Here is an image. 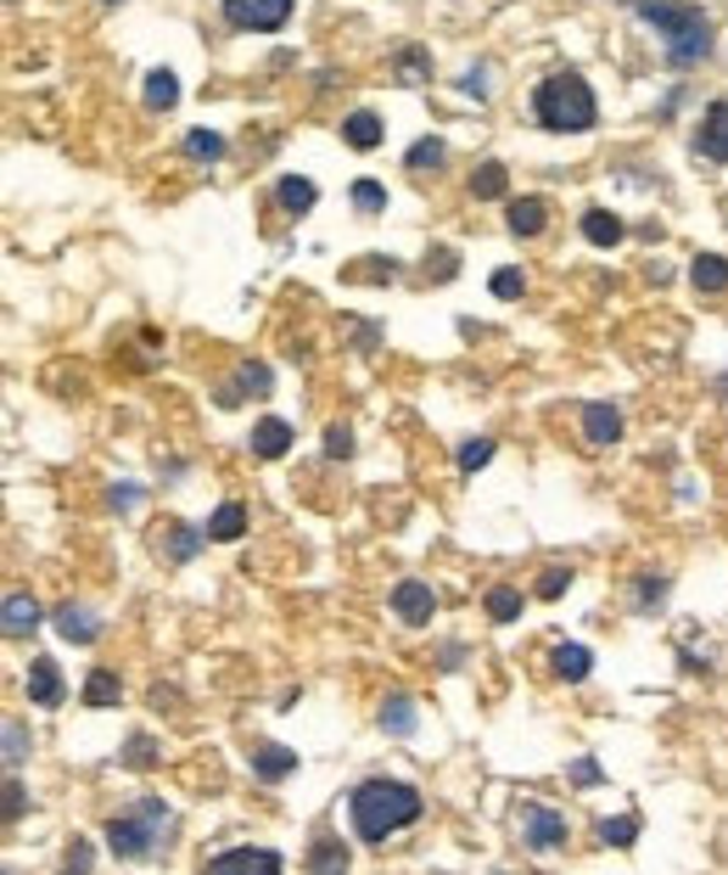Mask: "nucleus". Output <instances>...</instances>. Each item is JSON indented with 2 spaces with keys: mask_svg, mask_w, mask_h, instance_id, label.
<instances>
[{
  "mask_svg": "<svg viewBox=\"0 0 728 875\" xmlns=\"http://www.w3.org/2000/svg\"><path fill=\"white\" fill-rule=\"evenodd\" d=\"M347 814H353L358 842H387L393 831L420 820V792L404 785V780H364L358 792L347 797Z\"/></svg>",
  "mask_w": 728,
  "mask_h": 875,
  "instance_id": "f257e3e1",
  "label": "nucleus"
},
{
  "mask_svg": "<svg viewBox=\"0 0 728 875\" xmlns=\"http://www.w3.org/2000/svg\"><path fill=\"white\" fill-rule=\"evenodd\" d=\"M532 113L543 130H555V135H583L594 130L600 107H594V91H589V79L583 73H550L538 84V96H532Z\"/></svg>",
  "mask_w": 728,
  "mask_h": 875,
  "instance_id": "f03ea898",
  "label": "nucleus"
},
{
  "mask_svg": "<svg viewBox=\"0 0 728 875\" xmlns=\"http://www.w3.org/2000/svg\"><path fill=\"white\" fill-rule=\"evenodd\" d=\"M639 12L662 34V45H667V56L678 68H689V62H700L711 51V18L700 7H684V0H651V7H639Z\"/></svg>",
  "mask_w": 728,
  "mask_h": 875,
  "instance_id": "7ed1b4c3",
  "label": "nucleus"
},
{
  "mask_svg": "<svg viewBox=\"0 0 728 875\" xmlns=\"http://www.w3.org/2000/svg\"><path fill=\"white\" fill-rule=\"evenodd\" d=\"M157 820H163V809H157V803H146L141 814L113 820V825H107L113 853H118V858H141V853H152V842H157Z\"/></svg>",
  "mask_w": 728,
  "mask_h": 875,
  "instance_id": "20e7f679",
  "label": "nucleus"
},
{
  "mask_svg": "<svg viewBox=\"0 0 728 875\" xmlns=\"http://www.w3.org/2000/svg\"><path fill=\"white\" fill-rule=\"evenodd\" d=\"M225 18L236 29H252V34H275L292 18V0H225Z\"/></svg>",
  "mask_w": 728,
  "mask_h": 875,
  "instance_id": "39448f33",
  "label": "nucleus"
},
{
  "mask_svg": "<svg viewBox=\"0 0 728 875\" xmlns=\"http://www.w3.org/2000/svg\"><path fill=\"white\" fill-rule=\"evenodd\" d=\"M208 875H281V853L269 847H230L208 864Z\"/></svg>",
  "mask_w": 728,
  "mask_h": 875,
  "instance_id": "423d86ee",
  "label": "nucleus"
},
{
  "mask_svg": "<svg viewBox=\"0 0 728 875\" xmlns=\"http://www.w3.org/2000/svg\"><path fill=\"white\" fill-rule=\"evenodd\" d=\"M521 842H527V847H538V853H550V847H561V842H566V820L532 803V809H521Z\"/></svg>",
  "mask_w": 728,
  "mask_h": 875,
  "instance_id": "0eeeda50",
  "label": "nucleus"
},
{
  "mask_svg": "<svg viewBox=\"0 0 728 875\" xmlns=\"http://www.w3.org/2000/svg\"><path fill=\"white\" fill-rule=\"evenodd\" d=\"M695 152L706 163H728V102H711L706 119H700V135H695Z\"/></svg>",
  "mask_w": 728,
  "mask_h": 875,
  "instance_id": "6e6552de",
  "label": "nucleus"
},
{
  "mask_svg": "<svg viewBox=\"0 0 728 875\" xmlns=\"http://www.w3.org/2000/svg\"><path fill=\"white\" fill-rule=\"evenodd\" d=\"M62 696H67V690H62L56 662H51V657H34V662H29V702H34V708H62Z\"/></svg>",
  "mask_w": 728,
  "mask_h": 875,
  "instance_id": "1a4fd4ad",
  "label": "nucleus"
},
{
  "mask_svg": "<svg viewBox=\"0 0 728 875\" xmlns=\"http://www.w3.org/2000/svg\"><path fill=\"white\" fill-rule=\"evenodd\" d=\"M431 606H437V600H431V589H426L420 578H404V584L393 589V611H398L404 624H426Z\"/></svg>",
  "mask_w": 728,
  "mask_h": 875,
  "instance_id": "9d476101",
  "label": "nucleus"
},
{
  "mask_svg": "<svg viewBox=\"0 0 728 875\" xmlns=\"http://www.w3.org/2000/svg\"><path fill=\"white\" fill-rule=\"evenodd\" d=\"M287 450H292V426H287V421L269 415V421H258V426H252V455L275 461V455H287Z\"/></svg>",
  "mask_w": 728,
  "mask_h": 875,
  "instance_id": "9b49d317",
  "label": "nucleus"
},
{
  "mask_svg": "<svg viewBox=\"0 0 728 875\" xmlns=\"http://www.w3.org/2000/svg\"><path fill=\"white\" fill-rule=\"evenodd\" d=\"M543 225H550V203L543 197H516L510 203V230L516 236H538Z\"/></svg>",
  "mask_w": 728,
  "mask_h": 875,
  "instance_id": "f8f14e48",
  "label": "nucleus"
},
{
  "mask_svg": "<svg viewBox=\"0 0 728 875\" xmlns=\"http://www.w3.org/2000/svg\"><path fill=\"white\" fill-rule=\"evenodd\" d=\"M583 432H589V444H616L622 415H616L611 404H589V410H583Z\"/></svg>",
  "mask_w": 728,
  "mask_h": 875,
  "instance_id": "ddd939ff",
  "label": "nucleus"
},
{
  "mask_svg": "<svg viewBox=\"0 0 728 875\" xmlns=\"http://www.w3.org/2000/svg\"><path fill=\"white\" fill-rule=\"evenodd\" d=\"M298 769V752H287V747H263V752H252V774L258 780H287Z\"/></svg>",
  "mask_w": 728,
  "mask_h": 875,
  "instance_id": "4468645a",
  "label": "nucleus"
},
{
  "mask_svg": "<svg viewBox=\"0 0 728 875\" xmlns=\"http://www.w3.org/2000/svg\"><path fill=\"white\" fill-rule=\"evenodd\" d=\"M56 629H62V640H79V646H90V640L102 635V624H90L84 606H62L56 611Z\"/></svg>",
  "mask_w": 728,
  "mask_h": 875,
  "instance_id": "2eb2a0df",
  "label": "nucleus"
},
{
  "mask_svg": "<svg viewBox=\"0 0 728 875\" xmlns=\"http://www.w3.org/2000/svg\"><path fill=\"white\" fill-rule=\"evenodd\" d=\"M342 135H347V146L371 152V146H382V119H376V113H347Z\"/></svg>",
  "mask_w": 728,
  "mask_h": 875,
  "instance_id": "dca6fc26",
  "label": "nucleus"
},
{
  "mask_svg": "<svg viewBox=\"0 0 728 875\" xmlns=\"http://www.w3.org/2000/svg\"><path fill=\"white\" fill-rule=\"evenodd\" d=\"M174 102H179L174 73H168V68H152V73H146V107H152V113H168Z\"/></svg>",
  "mask_w": 728,
  "mask_h": 875,
  "instance_id": "f3484780",
  "label": "nucleus"
},
{
  "mask_svg": "<svg viewBox=\"0 0 728 875\" xmlns=\"http://www.w3.org/2000/svg\"><path fill=\"white\" fill-rule=\"evenodd\" d=\"M583 236H589L594 247H616V241H622V219L605 214V208H589V214H583Z\"/></svg>",
  "mask_w": 728,
  "mask_h": 875,
  "instance_id": "a211bd4d",
  "label": "nucleus"
},
{
  "mask_svg": "<svg viewBox=\"0 0 728 875\" xmlns=\"http://www.w3.org/2000/svg\"><path fill=\"white\" fill-rule=\"evenodd\" d=\"M275 197H281V208H292V214H309L314 208V181H298V174H287V181L275 186Z\"/></svg>",
  "mask_w": 728,
  "mask_h": 875,
  "instance_id": "6ab92c4d",
  "label": "nucleus"
},
{
  "mask_svg": "<svg viewBox=\"0 0 728 875\" xmlns=\"http://www.w3.org/2000/svg\"><path fill=\"white\" fill-rule=\"evenodd\" d=\"M689 276H695V287H700V292H722V287H728V265H722L717 253H700Z\"/></svg>",
  "mask_w": 728,
  "mask_h": 875,
  "instance_id": "aec40b11",
  "label": "nucleus"
},
{
  "mask_svg": "<svg viewBox=\"0 0 728 875\" xmlns=\"http://www.w3.org/2000/svg\"><path fill=\"white\" fill-rule=\"evenodd\" d=\"M113 702H118V679L107 668H96L84 679V708H113Z\"/></svg>",
  "mask_w": 728,
  "mask_h": 875,
  "instance_id": "412c9836",
  "label": "nucleus"
},
{
  "mask_svg": "<svg viewBox=\"0 0 728 875\" xmlns=\"http://www.w3.org/2000/svg\"><path fill=\"white\" fill-rule=\"evenodd\" d=\"M505 186H510L505 163H482V168L471 174V192H477V197H488V203H493V197H505Z\"/></svg>",
  "mask_w": 728,
  "mask_h": 875,
  "instance_id": "4be33fe9",
  "label": "nucleus"
},
{
  "mask_svg": "<svg viewBox=\"0 0 728 875\" xmlns=\"http://www.w3.org/2000/svg\"><path fill=\"white\" fill-rule=\"evenodd\" d=\"M241 528H247V511H241L236 500H230V505H219V511H214V522H208V534H214V539H241Z\"/></svg>",
  "mask_w": 728,
  "mask_h": 875,
  "instance_id": "5701e85b",
  "label": "nucleus"
},
{
  "mask_svg": "<svg viewBox=\"0 0 728 875\" xmlns=\"http://www.w3.org/2000/svg\"><path fill=\"white\" fill-rule=\"evenodd\" d=\"M309 869L314 875H347V847L342 842H320L314 858H309Z\"/></svg>",
  "mask_w": 728,
  "mask_h": 875,
  "instance_id": "b1692460",
  "label": "nucleus"
},
{
  "mask_svg": "<svg viewBox=\"0 0 728 875\" xmlns=\"http://www.w3.org/2000/svg\"><path fill=\"white\" fill-rule=\"evenodd\" d=\"M382 730H393V735L415 730V702H409V696H393V702L382 708Z\"/></svg>",
  "mask_w": 728,
  "mask_h": 875,
  "instance_id": "393cba45",
  "label": "nucleus"
},
{
  "mask_svg": "<svg viewBox=\"0 0 728 875\" xmlns=\"http://www.w3.org/2000/svg\"><path fill=\"white\" fill-rule=\"evenodd\" d=\"M488 618H493V624L521 618V595H516V589H505V584H499V589H488Z\"/></svg>",
  "mask_w": 728,
  "mask_h": 875,
  "instance_id": "a878e982",
  "label": "nucleus"
},
{
  "mask_svg": "<svg viewBox=\"0 0 728 875\" xmlns=\"http://www.w3.org/2000/svg\"><path fill=\"white\" fill-rule=\"evenodd\" d=\"M34 624H40V611H34V600L12 595V600H7V635H29Z\"/></svg>",
  "mask_w": 728,
  "mask_h": 875,
  "instance_id": "bb28decb",
  "label": "nucleus"
},
{
  "mask_svg": "<svg viewBox=\"0 0 728 875\" xmlns=\"http://www.w3.org/2000/svg\"><path fill=\"white\" fill-rule=\"evenodd\" d=\"M437 163H443V141H437V135H426V141L409 146V168H415V174H431Z\"/></svg>",
  "mask_w": 728,
  "mask_h": 875,
  "instance_id": "cd10ccee",
  "label": "nucleus"
},
{
  "mask_svg": "<svg viewBox=\"0 0 728 875\" xmlns=\"http://www.w3.org/2000/svg\"><path fill=\"white\" fill-rule=\"evenodd\" d=\"M555 673L561 679H583L589 673V651L583 646H555Z\"/></svg>",
  "mask_w": 728,
  "mask_h": 875,
  "instance_id": "c85d7f7f",
  "label": "nucleus"
},
{
  "mask_svg": "<svg viewBox=\"0 0 728 875\" xmlns=\"http://www.w3.org/2000/svg\"><path fill=\"white\" fill-rule=\"evenodd\" d=\"M633 836H639V820H633V814H622V820H605V825H600V842H605V847H627Z\"/></svg>",
  "mask_w": 728,
  "mask_h": 875,
  "instance_id": "c756f323",
  "label": "nucleus"
},
{
  "mask_svg": "<svg viewBox=\"0 0 728 875\" xmlns=\"http://www.w3.org/2000/svg\"><path fill=\"white\" fill-rule=\"evenodd\" d=\"M197 545H202V534H191L186 522H174V528H168V556H174V562H186Z\"/></svg>",
  "mask_w": 728,
  "mask_h": 875,
  "instance_id": "7c9ffc66",
  "label": "nucleus"
},
{
  "mask_svg": "<svg viewBox=\"0 0 728 875\" xmlns=\"http://www.w3.org/2000/svg\"><path fill=\"white\" fill-rule=\"evenodd\" d=\"M353 208H364V214H376V208H387V192H382L376 181H358V186H353Z\"/></svg>",
  "mask_w": 728,
  "mask_h": 875,
  "instance_id": "2f4dec72",
  "label": "nucleus"
},
{
  "mask_svg": "<svg viewBox=\"0 0 728 875\" xmlns=\"http://www.w3.org/2000/svg\"><path fill=\"white\" fill-rule=\"evenodd\" d=\"M186 152H191V157H208V163H214V157L225 152V141H219L214 130H197V135H186Z\"/></svg>",
  "mask_w": 728,
  "mask_h": 875,
  "instance_id": "473e14b6",
  "label": "nucleus"
},
{
  "mask_svg": "<svg viewBox=\"0 0 728 875\" xmlns=\"http://www.w3.org/2000/svg\"><path fill=\"white\" fill-rule=\"evenodd\" d=\"M488 455H493V437H477V444H466V450H460V472L488 466Z\"/></svg>",
  "mask_w": 728,
  "mask_h": 875,
  "instance_id": "72a5a7b5",
  "label": "nucleus"
},
{
  "mask_svg": "<svg viewBox=\"0 0 728 875\" xmlns=\"http://www.w3.org/2000/svg\"><path fill=\"white\" fill-rule=\"evenodd\" d=\"M67 875H90V842H79L73 836V847H67V864H62Z\"/></svg>",
  "mask_w": 728,
  "mask_h": 875,
  "instance_id": "f704fd0d",
  "label": "nucleus"
},
{
  "mask_svg": "<svg viewBox=\"0 0 728 875\" xmlns=\"http://www.w3.org/2000/svg\"><path fill=\"white\" fill-rule=\"evenodd\" d=\"M521 287H527V276H521V270H499V276H493V292H499V298H516Z\"/></svg>",
  "mask_w": 728,
  "mask_h": 875,
  "instance_id": "c9c22d12",
  "label": "nucleus"
},
{
  "mask_svg": "<svg viewBox=\"0 0 728 875\" xmlns=\"http://www.w3.org/2000/svg\"><path fill=\"white\" fill-rule=\"evenodd\" d=\"M347 450H353V432H347V426H331V432H325V455H347Z\"/></svg>",
  "mask_w": 728,
  "mask_h": 875,
  "instance_id": "e433bc0d",
  "label": "nucleus"
},
{
  "mask_svg": "<svg viewBox=\"0 0 728 875\" xmlns=\"http://www.w3.org/2000/svg\"><path fill=\"white\" fill-rule=\"evenodd\" d=\"M124 763H129V769H146V763H152V741H146V735H135V741H129V752H124Z\"/></svg>",
  "mask_w": 728,
  "mask_h": 875,
  "instance_id": "4c0bfd02",
  "label": "nucleus"
},
{
  "mask_svg": "<svg viewBox=\"0 0 728 875\" xmlns=\"http://www.w3.org/2000/svg\"><path fill=\"white\" fill-rule=\"evenodd\" d=\"M561 589H566V573H543V578H538V595H543V600H555Z\"/></svg>",
  "mask_w": 728,
  "mask_h": 875,
  "instance_id": "58836bf2",
  "label": "nucleus"
},
{
  "mask_svg": "<svg viewBox=\"0 0 728 875\" xmlns=\"http://www.w3.org/2000/svg\"><path fill=\"white\" fill-rule=\"evenodd\" d=\"M23 758V724H7V763Z\"/></svg>",
  "mask_w": 728,
  "mask_h": 875,
  "instance_id": "ea45409f",
  "label": "nucleus"
},
{
  "mask_svg": "<svg viewBox=\"0 0 728 875\" xmlns=\"http://www.w3.org/2000/svg\"><path fill=\"white\" fill-rule=\"evenodd\" d=\"M18 814H23V785L12 780V785H7V820H18Z\"/></svg>",
  "mask_w": 728,
  "mask_h": 875,
  "instance_id": "a19ab883",
  "label": "nucleus"
},
{
  "mask_svg": "<svg viewBox=\"0 0 728 875\" xmlns=\"http://www.w3.org/2000/svg\"><path fill=\"white\" fill-rule=\"evenodd\" d=\"M622 7H651V0H622Z\"/></svg>",
  "mask_w": 728,
  "mask_h": 875,
  "instance_id": "79ce46f5",
  "label": "nucleus"
}]
</instances>
